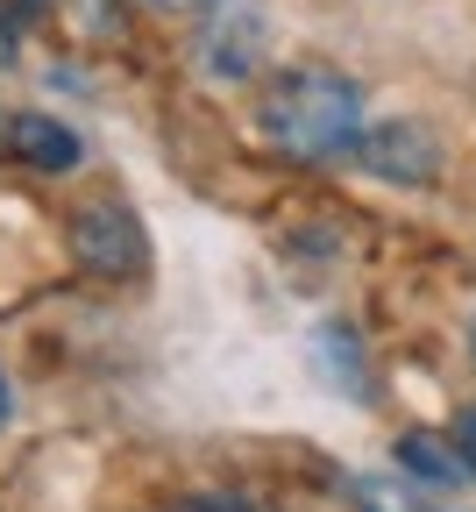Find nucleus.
<instances>
[{
	"mask_svg": "<svg viewBox=\"0 0 476 512\" xmlns=\"http://www.w3.org/2000/svg\"><path fill=\"white\" fill-rule=\"evenodd\" d=\"M363 86L334 64H285L256 100V136L285 164H342L363 143Z\"/></svg>",
	"mask_w": 476,
	"mask_h": 512,
	"instance_id": "nucleus-1",
	"label": "nucleus"
},
{
	"mask_svg": "<svg viewBox=\"0 0 476 512\" xmlns=\"http://www.w3.org/2000/svg\"><path fill=\"white\" fill-rule=\"evenodd\" d=\"M72 256L100 278H143L150 271V235L121 200H100L72 221Z\"/></svg>",
	"mask_w": 476,
	"mask_h": 512,
	"instance_id": "nucleus-2",
	"label": "nucleus"
},
{
	"mask_svg": "<svg viewBox=\"0 0 476 512\" xmlns=\"http://www.w3.org/2000/svg\"><path fill=\"white\" fill-rule=\"evenodd\" d=\"M356 164L370 178H391V185H434L441 178V136L427 121H377V128H363Z\"/></svg>",
	"mask_w": 476,
	"mask_h": 512,
	"instance_id": "nucleus-3",
	"label": "nucleus"
},
{
	"mask_svg": "<svg viewBox=\"0 0 476 512\" xmlns=\"http://www.w3.org/2000/svg\"><path fill=\"white\" fill-rule=\"evenodd\" d=\"M0 150H8L15 164L43 171V178H64L86 164V136L72 121H57L43 107H22V114H0Z\"/></svg>",
	"mask_w": 476,
	"mask_h": 512,
	"instance_id": "nucleus-4",
	"label": "nucleus"
},
{
	"mask_svg": "<svg viewBox=\"0 0 476 512\" xmlns=\"http://www.w3.org/2000/svg\"><path fill=\"white\" fill-rule=\"evenodd\" d=\"M398 477L405 484H420V491H455V484H476L462 470V456L448 448V434H398Z\"/></svg>",
	"mask_w": 476,
	"mask_h": 512,
	"instance_id": "nucleus-5",
	"label": "nucleus"
},
{
	"mask_svg": "<svg viewBox=\"0 0 476 512\" xmlns=\"http://www.w3.org/2000/svg\"><path fill=\"white\" fill-rule=\"evenodd\" d=\"M263 64V15H221L207 36V72L214 79H249Z\"/></svg>",
	"mask_w": 476,
	"mask_h": 512,
	"instance_id": "nucleus-6",
	"label": "nucleus"
},
{
	"mask_svg": "<svg viewBox=\"0 0 476 512\" xmlns=\"http://www.w3.org/2000/svg\"><path fill=\"white\" fill-rule=\"evenodd\" d=\"M313 356H320V377L342 384L349 399H370V370H363V342L349 320H320L313 328Z\"/></svg>",
	"mask_w": 476,
	"mask_h": 512,
	"instance_id": "nucleus-7",
	"label": "nucleus"
},
{
	"mask_svg": "<svg viewBox=\"0 0 476 512\" xmlns=\"http://www.w3.org/2000/svg\"><path fill=\"white\" fill-rule=\"evenodd\" d=\"M349 498L363 512H455V505L427 498L420 484H391V477H349Z\"/></svg>",
	"mask_w": 476,
	"mask_h": 512,
	"instance_id": "nucleus-8",
	"label": "nucleus"
},
{
	"mask_svg": "<svg viewBox=\"0 0 476 512\" xmlns=\"http://www.w3.org/2000/svg\"><path fill=\"white\" fill-rule=\"evenodd\" d=\"M143 15H164V22H207V15H221L228 0H135Z\"/></svg>",
	"mask_w": 476,
	"mask_h": 512,
	"instance_id": "nucleus-9",
	"label": "nucleus"
},
{
	"mask_svg": "<svg viewBox=\"0 0 476 512\" xmlns=\"http://www.w3.org/2000/svg\"><path fill=\"white\" fill-rule=\"evenodd\" d=\"M448 448H455V456H462V470L476 477V406H462V413L448 420Z\"/></svg>",
	"mask_w": 476,
	"mask_h": 512,
	"instance_id": "nucleus-10",
	"label": "nucleus"
},
{
	"mask_svg": "<svg viewBox=\"0 0 476 512\" xmlns=\"http://www.w3.org/2000/svg\"><path fill=\"white\" fill-rule=\"evenodd\" d=\"M8 427H15V377L0 370V434H8Z\"/></svg>",
	"mask_w": 476,
	"mask_h": 512,
	"instance_id": "nucleus-11",
	"label": "nucleus"
},
{
	"mask_svg": "<svg viewBox=\"0 0 476 512\" xmlns=\"http://www.w3.org/2000/svg\"><path fill=\"white\" fill-rule=\"evenodd\" d=\"M469 356H476V320H469Z\"/></svg>",
	"mask_w": 476,
	"mask_h": 512,
	"instance_id": "nucleus-12",
	"label": "nucleus"
}]
</instances>
